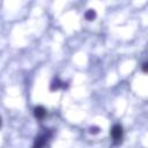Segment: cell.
Here are the masks:
<instances>
[{"mask_svg": "<svg viewBox=\"0 0 148 148\" xmlns=\"http://www.w3.org/2000/svg\"><path fill=\"white\" fill-rule=\"evenodd\" d=\"M52 136V131L50 130H45L43 133L38 134L36 138H35V142H34V146L32 148H44L47 140Z\"/></svg>", "mask_w": 148, "mask_h": 148, "instance_id": "1", "label": "cell"}, {"mask_svg": "<svg viewBox=\"0 0 148 148\" xmlns=\"http://www.w3.org/2000/svg\"><path fill=\"white\" fill-rule=\"evenodd\" d=\"M110 134H111V138H112V142L114 145H120L121 141H123V135H124V131H123V127L121 125L119 124H116L111 127V131H110Z\"/></svg>", "mask_w": 148, "mask_h": 148, "instance_id": "2", "label": "cell"}, {"mask_svg": "<svg viewBox=\"0 0 148 148\" xmlns=\"http://www.w3.org/2000/svg\"><path fill=\"white\" fill-rule=\"evenodd\" d=\"M46 109L42 105H38L34 109V116L37 118V119H43L45 116H46Z\"/></svg>", "mask_w": 148, "mask_h": 148, "instance_id": "3", "label": "cell"}, {"mask_svg": "<svg viewBox=\"0 0 148 148\" xmlns=\"http://www.w3.org/2000/svg\"><path fill=\"white\" fill-rule=\"evenodd\" d=\"M65 83L66 82H61L59 79H54L50 84V90L54 91V90H58L59 88H67V84Z\"/></svg>", "mask_w": 148, "mask_h": 148, "instance_id": "4", "label": "cell"}, {"mask_svg": "<svg viewBox=\"0 0 148 148\" xmlns=\"http://www.w3.org/2000/svg\"><path fill=\"white\" fill-rule=\"evenodd\" d=\"M96 12L94 10V9H88L86 13H84V18L87 20V21H94L95 18H96Z\"/></svg>", "mask_w": 148, "mask_h": 148, "instance_id": "5", "label": "cell"}, {"mask_svg": "<svg viewBox=\"0 0 148 148\" xmlns=\"http://www.w3.org/2000/svg\"><path fill=\"white\" fill-rule=\"evenodd\" d=\"M99 127L98 126H91L90 128H89V133L90 134H98L99 133Z\"/></svg>", "mask_w": 148, "mask_h": 148, "instance_id": "6", "label": "cell"}, {"mask_svg": "<svg viewBox=\"0 0 148 148\" xmlns=\"http://www.w3.org/2000/svg\"><path fill=\"white\" fill-rule=\"evenodd\" d=\"M147 66H148L147 62H143V64H142V72H143V73H147Z\"/></svg>", "mask_w": 148, "mask_h": 148, "instance_id": "7", "label": "cell"}, {"mask_svg": "<svg viewBox=\"0 0 148 148\" xmlns=\"http://www.w3.org/2000/svg\"><path fill=\"white\" fill-rule=\"evenodd\" d=\"M0 126H1V118H0Z\"/></svg>", "mask_w": 148, "mask_h": 148, "instance_id": "8", "label": "cell"}]
</instances>
